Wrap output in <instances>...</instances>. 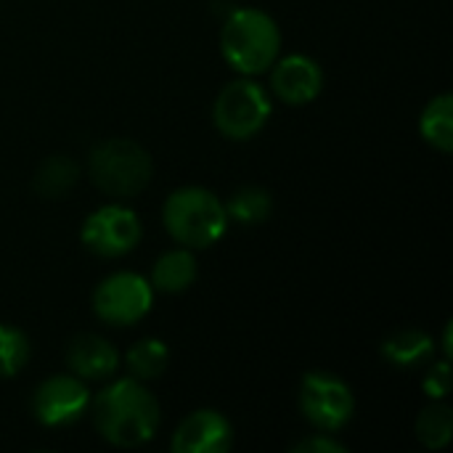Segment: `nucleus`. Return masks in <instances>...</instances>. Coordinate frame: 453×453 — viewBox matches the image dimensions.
Instances as JSON below:
<instances>
[{
  "label": "nucleus",
  "mask_w": 453,
  "mask_h": 453,
  "mask_svg": "<svg viewBox=\"0 0 453 453\" xmlns=\"http://www.w3.org/2000/svg\"><path fill=\"white\" fill-rule=\"evenodd\" d=\"M90 406L93 425L109 446L138 449L159 430V401L135 377L114 380L90 401Z\"/></svg>",
  "instance_id": "obj_1"
},
{
  "label": "nucleus",
  "mask_w": 453,
  "mask_h": 453,
  "mask_svg": "<svg viewBox=\"0 0 453 453\" xmlns=\"http://www.w3.org/2000/svg\"><path fill=\"white\" fill-rule=\"evenodd\" d=\"M220 53L234 72L257 77L279 58L281 29L260 8H234L220 29Z\"/></svg>",
  "instance_id": "obj_2"
},
{
  "label": "nucleus",
  "mask_w": 453,
  "mask_h": 453,
  "mask_svg": "<svg viewBox=\"0 0 453 453\" xmlns=\"http://www.w3.org/2000/svg\"><path fill=\"white\" fill-rule=\"evenodd\" d=\"M162 220L167 234L188 250H207L223 239L228 231L226 204L202 186L175 188L162 207Z\"/></svg>",
  "instance_id": "obj_3"
},
{
  "label": "nucleus",
  "mask_w": 453,
  "mask_h": 453,
  "mask_svg": "<svg viewBox=\"0 0 453 453\" xmlns=\"http://www.w3.org/2000/svg\"><path fill=\"white\" fill-rule=\"evenodd\" d=\"M88 170L98 191L114 199H130L149 186L154 162L141 143L130 138H106L90 149Z\"/></svg>",
  "instance_id": "obj_4"
},
{
  "label": "nucleus",
  "mask_w": 453,
  "mask_h": 453,
  "mask_svg": "<svg viewBox=\"0 0 453 453\" xmlns=\"http://www.w3.org/2000/svg\"><path fill=\"white\" fill-rule=\"evenodd\" d=\"M273 114L271 93L252 77H239L228 82L215 104H212V122L220 135L228 141H250L255 138Z\"/></svg>",
  "instance_id": "obj_5"
},
{
  "label": "nucleus",
  "mask_w": 453,
  "mask_h": 453,
  "mask_svg": "<svg viewBox=\"0 0 453 453\" xmlns=\"http://www.w3.org/2000/svg\"><path fill=\"white\" fill-rule=\"evenodd\" d=\"M297 403L303 417L319 433H340L356 414L350 385L329 372H308L300 382Z\"/></svg>",
  "instance_id": "obj_6"
},
{
  "label": "nucleus",
  "mask_w": 453,
  "mask_h": 453,
  "mask_svg": "<svg viewBox=\"0 0 453 453\" xmlns=\"http://www.w3.org/2000/svg\"><path fill=\"white\" fill-rule=\"evenodd\" d=\"M154 305V287L133 271L106 276L93 292V313L109 326H133L149 316Z\"/></svg>",
  "instance_id": "obj_7"
},
{
  "label": "nucleus",
  "mask_w": 453,
  "mask_h": 453,
  "mask_svg": "<svg viewBox=\"0 0 453 453\" xmlns=\"http://www.w3.org/2000/svg\"><path fill=\"white\" fill-rule=\"evenodd\" d=\"M141 218L127 204H104L93 210L80 228V242L98 257H125L141 242Z\"/></svg>",
  "instance_id": "obj_8"
},
{
  "label": "nucleus",
  "mask_w": 453,
  "mask_h": 453,
  "mask_svg": "<svg viewBox=\"0 0 453 453\" xmlns=\"http://www.w3.org/2000/svg\"><path fill=\"white\" fill-rule=\"evenodd\" d=\"M90 390L74 374H56L42 380L32 393V414L42 427L58 430L80 422L90 409Z\"/></svg>",
  "instance_id": "obj_9"
},
{
  "label": "nucleus",
  "mask_w": 453,
  "mask_h": 453,
  "mask_svg": "<svg viewBox=\"0 0 453 453\" xmlns=\"http://www.w3.org/2000/svg\"><path fill=\"white\" fill-rule=\"evenodd\" d=\"M324 90V69L316 58L303 53H289L276 58L271 66V93L289 106L311 104Z\"/></svg>",
  "instance_id": "obj_10"
},
{
  "label": "nucleus",
  "mask_w": 453,
  "mask_h": 453,
  "mask_svg": "<svg viewBox=\"0 0 453 453\" xmlns=\"http://www.w3.org/2000/svg\"><path fill=\"white\" fill-rule=\"evenodd\" d=\"M234 425L215 409L188 414L170 438L173 453H228L234 449Z\"/></svg>",
  "instance_id": "obj_11"
},
{
  "label": "nucleus",
  "mask_w": 453,
  "mask_h": 453,
  "mask_svg": "<svg viewBox=\"0 0 453 453\" xmlns=\"http://www.w3.org/2000/svg\"><path fill=\"white\" fill-rule=\"evenodd\" d=\"M66 366L69 374L80 377L82 382H104L117 374L119 353L106 337L82 332L66 348Z\"/></svg>",
  "instance_id": "obj_12"
},
{
  "label": "nucleus",
  "mask_w": 453,
  "mask_h": 453,
  "mask_svg": "<svg viewBox=\"0 0 453 453\" xmlns=\"http://www.w3.org/2000/svg\"><path fill=\"white\" fill-rule=\"evenodd\" d=\"M196 276H199V263L194 257V250L178 247V250L165 252L154 263L149 284L154 287V292L180 295V292H186L196 281Z\"/></svg>",
  "instance_id": "obj_13"
},
{
  "label": "nucleus",
  "mask_w": 453,
  "mask_h": 453,
  "mask_svg": "<svg viewBox=\"0 0 453 453\" xmlns=\"http://www.w3.org/2000/svg\"><path fill=\"white\" fill-rule=\"evenodd\" d=\"M380 353L395 369H425L435 358V340L422 329H403L390 334Z\"/></svg>",
  "instance_id": "obj_14"
},
{
  "label": "nucleus",
  "mask_w": 453,
  "mask_h": 453,
  "mask_svg": "<svg viewBox=\"0 0 453 453\" xmlns=\"http://www.w3.org/2000/svg\"><path fill=\"white\" fill-rule=\"evenodd\" d=\"M77 178H80V165L66 154H53L35 170L32 188L42 199H61L77 186Z\"/></svg>",
  "instance_id": "obj_15"
},
{
  "label": "nucleus",
  "mask_w": 453,
  "mask_h": 453,
  "mask_svg": "<svg viewBox=\"0 0 453 453\" xmlns=\"http://www.w3.org/2000/svg\"><path fill=\"white\" fill-rule=\"evenodd\" d=\"M419 133L422 138L449 154L453 149V98L451 93H441L435 96L425 109H422V117H419Z\"/></svg>",
  "instance_id": "obj_16"
},
{
  "label": "nucleus",
  "mask_w": 453,
  "mask_h": 453,
  "mask_svg": "<svg viewBox=\"0 0 453 453\" xmlns=\"http://www.w3.org/2000/svg\"><path fill=\"white\" fill-rule=\"evenodd\" d=\"M223 204H226L228 220H234L239 226H260L273 212V196L260 186H244V188L234 191L231 199Z\"/></svg>",
  "instance_id": "obj_17"
},
{
  "label": "nucleus",
  "mask_w": 453,
  "mask_h": 453,
  "mask_svg": "<svg viewBox=\"0 0 453 453\" xmlns=\"http://www.w3.org/2000/svg\"><path fill=\"white\" fill-rule=\"evenodd\" d=\"M167 364H170V348L162 340H157V337L138 340L127 350V356H125V366H127L130 377H135L141 382L162 377Z\"/></svg>",
  "instance_id": "obj_18"
},
{
  "label": "nucleus",
  "mask_w": 453,
  "mask_h": 453,
  "mask_svg": "<svg viewBox=\"0 0 453 453\" xmlns=\"http://www.w3.org/2000/svg\"><path fill=\"white\" fill-rule=\"evenodd\" d=\"M417 438L425 449L430 451H443L453 438V411L449 403L443 401H433L430 406H425L417 417Z\"/></svg>",
  "instance_id": "obj_19"
},
{
  "label": "nucleus",
  "mask_w": 453,
  "mask_h": 453,
  "mask_svg": "<svg viewBox=\"0 0 453 453\" xmlns=\"http://www.w3.org/2000/svg\"><path fill=\"white\" fill-rule=\"evenodd\" d=\"M29 353H32L29 337L16 326L0 324V380L16 377L27 366Z\"/></svg>",
  "instance_id": "obj_20"
},
{
  "label": "nucleus",
  "mask_w": 453,
  "mask_h": 453,
  "mask_svg": "<svg viewBox=\"0 0 453 453\" xmlns=\"http://www.w3.org/2000/svg\"><path fill=\"white\" fill-rule=\"evenodd\" d=\"M425 369V395L430 401H446L451 393V358H433Z\"/></svg>",
  "instance_id": "obj_21"
},
{
  "label": "nucleus",
  "mask_w": 453,
  "mask_h": 453,
  "mask_svg": "<svg viewBox=\"0 0 453 453\" xmlns=\"http://www.w3.org/2000/svg\"><path fill=\"white\" fill-rule=\"evenodd\" d=\"M292 453H348V446L345 443H340L337 438H334V433H313V435H308V438H303Z\"/></svg>",
  "instance_id": "obj_22"
}]
</instances>
